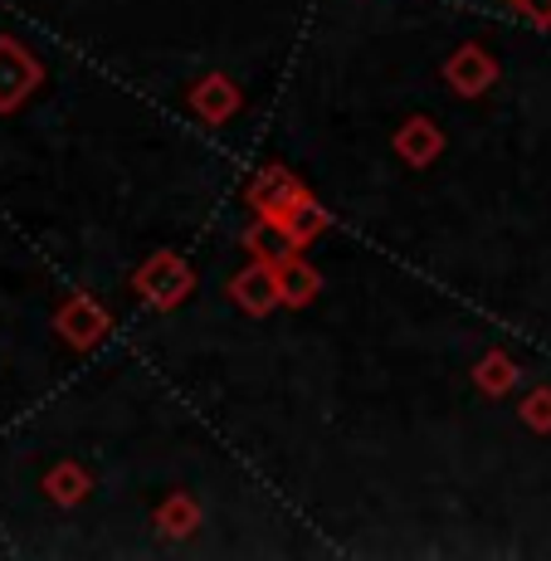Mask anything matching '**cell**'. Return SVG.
Instances as JSON below:
<instances>
[{"label": "cell", "mask_w": 551, "mask_h": 561, "mask_svg": "<svg viewBox=\"0 0 551 561\" xmlns=\"http://www.w3.org/2000/svg\"><path fill=\"white\" fill-rule=\"evenodd\" d=\"M133 294L142 298L147 308H157V312H176L191 294H196V268L186 264V254L157 250V254H147L142 264L133 268Z\"/></svg>", "instance_id": "obj_1"}, {"label": "cell", "mask_w": 551, "mask_h": 561, "mask_svg": "<svg viewBox=\"0 0 551 561\" xmlns=\"http://www.w3.org/2000/svg\"><path fill=\"white\" fill-rule=\"evenodd\" d=\"M45 83V64L15 35H0V113H20Z\"/></svg>", "instance_id": "obj_2"}, {"label": "cell", "mask_w": 551, "mask_h": 561, "mask_svg": "<svg viewBox=\"0 0 551 561\" xmlns=\"http://www.w3.org/2000/svg\"><path fill=\"white\" fill-rule=\"evenodd\" d=\"M54 332L64 337V347L93 352L107 332H113V318H107V308L93 294H69L59 308H54Z\"/></svg>", "instance_id": "obj_3"}, {"label": "cell", "mask_w": 551, "mask_h": 561, "mask_svg": "<svg viewBox=\"0 0 551 561\" xmlns=\"http://www.w3.org/2000/svg\"><path fill=\"white\" fill-rule=\"evenodd\" d=\"M308 196L312 191L302 186L288 167H264L250 186H244V205H250L259 220H284V215L294 210V205H302Z\"/></svg>", "instance_id": "obj_4"}, {"label": "cell", "mask_w": 551, "mask_h": 561, "mask_svg": "<svg viewBox=\"0 0 551 561\" xmlns=\"http://www.w3.org/2000/svg\"><path fill=\"white\" fill-rule=\"evenodd\" d=\"M225 298H230L240 312H250V318H268L274 308H284L278 274H274V264H264V259H250V264L225 284Z\"/></svg>", "instance_id": "obj_5"}, {"label": "cell", "mask_w": 551, "mask_h": 561, "mask_svg": "<svg viewBox=\"0 0 551 561\" xmlns=\"http://www.w3.org/2000/svg\"><path fill=\"white\" fill-rule=\"evenodd\" d=\"M445 83L459 93V99H483V93L498 83V59L469 39V45H459L445 59Z\"/></svg>", "instance_id": "obj_6"}, {"label": "cell", "mask_w": 551, "mask_h": 561, "mask_svg": "<svg viewBox=\"0 0 551 561\" xmlns=\"http://www.w3.org/2000/svg\"><path fill=\"white\" fill-rule=\"evenodd\" d=\"M186 103H191V113H196L200 123H210V127H225V123H230L234 113H240L244 93H240V83H234L230 73H205L200 83H191Z\"/></svg>", "instance_id": "obj_7"}, {"label": "cell", "mask_w": 551, "mask_h": 561, "mask_svg": "<svg viewBox=\"0 0 551 561\" xmlns=\"http://www.w3.org/2000/svg\"><path fill=\"white\" fill-rule=\"evenodd\" d=\"M391 147H395V157H401L405 167L425 171L429 161H439V157H445V127H439L435 117L415 113V117H405V123L395 127Z\"/></svg>", "instance_id": "obj_8"}, {"label": "cell", "mask_w": 551, "mask_h": 561, "mask_svg": "<svg viewBox=\"0 0 551 561\" xmlns=\"http://www.w3.org/2000/svg\"><path fill=\"white\" fill-rule=\"evenodd\" d=\"M274 274H278V294H284V308H312V298L322 294V274L308 264V259H302V250L278 259Z\"/></svg>", "instance_id": "obj_9"}, {"label": "cell", "mask_w": 551, "mask_h": 561, "mask_svg": "<svg viewBox=\"0 0 551 561\" xmlns=\"http://www.w3.org/2000/svg\"><path fill=\"white\" fill-rule=\"evenodd\" d=\"M39 489H45V499L54 503V508H79V503L93 493V473L83 469L79 459H59L45 473V483H39Z\"/></svg>", "instance_id": "obj_10"}, {"label": "cell", "mask_w": 551, "mask_h": 561, "mask_svg": "<svg viewBox=\"0 0 551 561\" xmlns=\"http://www.w3.org/2000/svg\"><path fill=\"white\" fill-rule=\"evenodd\" d=\"M200 503L191 499V493H167V499L157 503V513H151V527H157L161 537H171V542H181V537H191L200 527Z\"/></svg>", "instance_id": "obj_11"}, {"label": "cell", "mask_w": 551, "mask_h": 561, "mask_svg": "<svg viewBox=\"0 0 551 561\" xmlns=\"http://www.w3.org/2000/svg\"><path fill=\"white\" fill-rule=\"evenodd\" d=\"M268 225H278V230H284V240L294 244V250H308L312 240H318V234H328V225H332V215L322 210L318 201H302V205H294V210L284 215V220H268Z\"/></svg>", "instance_id": "obj_12"}, {"label": "cell", "mask_w": 551, "mask_h": 561, "mask_svg": "<svg viewBox=\"0 0 551 561\" xmlns=\"http://www.w3.org/2000/svg\"><path fill=\"white\" fill-rule=\"evenodd\" d=\"M473 386H479L489 401H503V396L517 386V362H513V352H503V347L483 352V357L473 362Z\"/></svg>", "instance_id": "obj_13"}, {"label": "cell", "mask_w": 551, "mask_h": 561, "mask_svg": "<svg viewBox=\"0 0 551 561\" xmlns=\"http://www.w3.org/2000/svg\"><path fill=\"white\" fill-rule=\"evenodd\" d=\"M240 244H244V254H250V259H264V264H278L284 254H294V244L284 240V230H278V225H268V220H259V215H254L250 230H244Z\"/></svg>", "instance_id": "obj_14"}, {"label": "cell", "mask_w": 551, "mask_h": 561, "mask_svg": "<svg viewBox=\"0 0 551 561\" xmlns=\"http://www.w3.org/2000/svg\"><path fill=\"white\" fill-rule=\"evenodd\" d=\"M517 415L532 435H551V386H532V391L517 401Z\"/></svg>", "instance_id": "obj_15"}, {"label": "cell", "mask_w": 551, "mask_h": 561, "mask_svg": "<svg viewBox=\"0 0 551 561\" xmlns=\"http://www.w3.org/2000/svg\"><path fill=\"white\" fill-rule=\"evenodd\" d=\"M513 10H523L532 25H551V0H507Z\"/></svg>", "instance_id": "obj_16"}]
</instances>
